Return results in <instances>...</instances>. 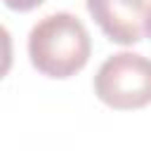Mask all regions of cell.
Here are the masks:
<instances>
[{"instance_id":"5b68a950","label":"cell","mask_w":151,"mask_h":151,"mask_svg":"<svg viewBox=\"0 0 151 151\" xmlns=\"http://www.w3.org/2000/svg\"><path fill=\"white\" fill-rule=\"evenodd\" d=\"M146 35L151 38V12H149V19H146Z\"/></svg>"},{"instance_id":"7a4b0ae2","label":"cell","mask_w":151,"mask_h":151,"mask_svg":"<svg viewBox=\"0 0 151 151\" xmlns=\"http://www.w3.org/2000/svg\"><path fill=\"white\" fill-rule=\"evenodd\" d=\"M92 87L99 101L111 109H142L151 104V59L139 52H116L101 61Z\"/></svg>"},{"instance_id":"6da1fadb","label":"cell","mask_w":151,"mask_h":151,"mask_svg":"<svg viewBox=\"0 0 151 151\" xmlns=\"http://www.w3.org/2000/svg\"><path fill=\"white\" fill-rule=\"evenodd\" d=\"M28 59L47 78H71L85 68L92 40L85 24L71 12H52L28 33Z\"/></svg>"},{"instance_id":"3957f363","label":"cell","mask_w":151,"mask_h":151,"mask_svg":"<svg viewBox=\"0 0 151 151\" xmlns=\"http://www.w3.org/2000/svg\"><path fill=\"white\" fill-rule=\"evenodd\" d=\"M85 7L111 42L134 45L146 35L149 0H85Z\"/></svg>"},{"instance_id":"277c9868","label":"cell","mask_w":151,"mask_h":151,"mask_svg":"<svg viewBox=\"0 0 151 151\" xmlns=\"http://www.w3.org/2000/svg\"><path fill=\"white\" fill-rule=\"evenodd\" d=\"M2 2H5V7L14 9V12H31L38 5H42L45 0H2Z\"/></svg>"}]
</instances>
